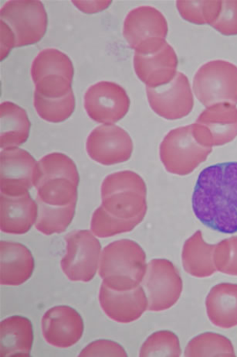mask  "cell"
I'll return each instance as SVG.
<instances>
[{"label": "cell", "mask_w": 237, "mask_h": 357, "mask_svg": "<svg viewBox=\"0 0 237 357\" xmlns=\"http://www.w3.org/2000/svg\"><path fill=\"white\" fill-rule=\"evenodd\" d=\"M0 17L15 37V47L38 43L47 28V14L39 0H10L0 11Z\"/></svg>", "instance_id": "9"}, {"label": "cell", "mask_w": 237, "mask_h": 357, "mask_svg": "<svg viewBox=\"0 0 237 357\" xmlns=\"http://www.w3.org/2000/svg\"><path fill=\"white\" fill-rule=\"evenodd\" d=\"M38 215L35 227L47 236L62 234L72 223L75 215L76 204L66 206H53L36 199Z\"/></svg>", "instance_id": "26"}, {"label": "cell", "mask_w": 237, "mask_h": 357, "mask_svg": "<svg viewBox=\"0 0 237 357\" xmlns=\"http://www.w3.org/2000/svg\"><path fill=\"white\" fill-rule=\"evenodd\" d=\"M168 32L165 17L153 6L137 7L128 13L124 21V38L138 54L158 50L165 43Z\"/></svg>", "instance_id": "7"}, {"label": "cell", "mask_w": 237, "mask_h": 357, "mask_svg": "<svg viewBox=\"0 0 237 357\" xmlns=\"http://www.w3.org/2000/svg\"><path fill=\"white\" fill-rule=\"evenodd\" d=\"M182 351L177 335L172 332L165 331L151 335L144 342L139 356L179 357Z\"/></svg>", "instance_id": "31"}, {"label": "cell", "mask_w": 237, "mask_h": 357, "mask_svg": "<svg viewBox=\"0 0 237 357\" xmlns=\"http://www.w3.org/2000/svg\"><path fill=\"white\" fill-rule=\"evenodd\" d=\"M15 47V37L8 25L1 20V61Z\"/></svg>", "instance_id": "35"}, {"label": "cell", "mask_w": 237, "mask_h": 357, "mask_svg": "<svg viewBox=\"0 0 237 357\" xmlns=\"http://www.w3.org/2000/svg\"><path fill=\"white\" fill-rule=\"evenodd\" d=\"M193 91L204 107L228 102L237 104V66L215 60L201 66L193 79Z\"/></svg>", "instance_id": "8"}, {"label": "cell", "mask_w": 237, "mask_h": 357, "mask_svg": "<svg viewBox=\"0 0 237 357\" xmlns=\"http://www.w3.org/2000/svg\"><path fill=\"white\" fill-rule=\"evenodd\" d=\"M211 26L225 36L237 35V0L222 1L220 15Z\"/></svg>", "instance_id": "33"}, {"label": "cell", "mask_w": 237, "mask_h": 357, "mask_svg": "<svg viewBox=\"0 0 237 357\" xmlns=\"http://www.w3.org/2000/svg\"><path fill=\"white\" fill-rule=\"evenodd\" d=\"M147 271L145 251L136 242L124 239L104 248L99 275L108 289L130 291L141 284Z\"/></svg>", "instance_id": "3"}, {"label": "cell", "mask_w": 237, "mask_h": 357, "mask_svg": "<svg viewBox=\"0 0 237 357\" xmlns=\"http://www.w3.org/2000/svg\"><path fill=\"white\" fill-rule=\"evenodd\" d=\"M133 64L138 79L146 87L154 89L167 85L175 78L179 61L175 50L166 41L154 52H135Z\"/></svg>", "instance_id": "18"}, {"label": "cell", "mask_w": 237, "mask_h": 357, "mask_svg": "<svg viewBox=\"0 0 237 357\" xmlns=\"http://www.w3.org/2000/svg\"><path fill=\"white\" fill-rule=\"evenodd\" d=\"M212 151L197 141L191 124L169 132L160 144L159 155L167 172L185 176L205 162Z\"/></svg>", "instance_id": "5"}, {"label": "cell", "mask_w": 237, "mask_h": 357, "mask_svg": "<svg viewBox=\"0 0 237 357\" xmlns=\"http://www.w3.org/2000/svg\"><path fill=\"white\" fill-rule=\"evenodd\" d=\"M213 260L218 271L227 275L237 276V236L215 244Z\"/></svg>", "instance_id": "32"}, {"label": "cell", "mask_w": 237, "mask_h": 357, "mask_svg": "<svg viewBox=\"0 0 237 357\" xmlns=\"http://www.w3.org/2000/svg\"><path fill=\"white\" fill-rule=\"evenodd\" d=\"M90 158L102 165L127 162L133 151V143L128 132L118 126L104 124L90 132L86 143Z\"/></svg>", "instance_id": "15"}, {"label": "cell", "mask_w": 237, "mask_h": 357, "mask_svg": "<svg viewBox=\"0 0 237 357\" xmlns=\"http://www.w3.org/2000/svg\"><path fill=\"white\" fill-rule=\"evenodd\" d=\"M142 220H122L111 216L101 206L93 213L90 229L99 238H108L117 234L129 233L133 230Z\"/></svg>", "instance_id": "30"}, {"label": "cell", "mask_w": 237, "mask_h": 357, "mask_svg": "<svg viewBox=\"0 0 237 357\" xmlns=\"http://www.w3.org/2000/svg\"><path fill=\"white\" fill-rule=\"evenodd\" d=\"M88 115L99 123L113 124L128 114L130 99L121 86L111 82H100L90 86L83 98Z\"/></svg>", "instance_id": "13"}, {"label": "cell", "mask_w": 237, "mask_h": 357, "mask_svg": "<svg viewBox=\"0 0 237 357\" xmlns=\"http://www.w3.org/2000/svg\"><path fill=\"white\" fill-rule=\"evenodd\" d=\"M1 117V149L17 148L27 142L30 135L31 123L26 112L18 105L4 102L0 105Z\"/></svg>", "instance_id": "25"}, {"label": "cell", "mask_w": 237, "mask_h": 357, "mask_svg": "<svg viewBox=\"0 0 237 357\" xmlns=\"http://www.w3.org/2000/svg\"><path fill=\"white\" fill-rule=\"evenodd\" d=\"M148 298V311L170 310L178 302L183 283L178 269L166 259H154L147 264L141 283Z\"/></svg>", "instance_id": "10"}, {"label": "cell", "mask_w": 237, "mask_h": 357, "mask_svg": "<svg viewBox=\"0 0 237 357\" xmlns=\"http://www.w3.org/2000/svg\"><path fill=\"white\" fill-rule=\"evenodd\" d=\"M101 309L117 323L130 324L148 310V298L141 285L130 291L110 289L103 282L99 292Z\"/></svg>", "instance_id": "19"}, {"label": "cell", "mask_w": 237, "mask_h": 357, "mask_svg": "<svg viewBox=\"0 0 237 357\" xmlns=\"http://www.w3.org/2000/svg\"><path fill=\"white\" fill-rule=\"evenodd\" d=\"M1 255V284L18 286L25 283L33 274L34 259L24 245L11 241L0 242Z\"/></svg>", "instance_id": "21"}, {"label": "cell", "mask_w": 237, "mask_h": 357, "mask_svg": "<svg viewBox=\"0 0 237 357\" xmlns=\"http://www.w3.org/2000/svg\"><path fill=\"white\" fill-rule=\"evenodd\" d=\"M67 253L60 266L72 282H89L95 278L100 260L101 243L88 230L66 235Z\"/></svg>", "instance_id": "11"}, {"label": "cell", "mask_w": 237, "mask_h": 357, "mask_svg": "<svg viewBox=\"0 0 237 357\" xmlns=\"http://www.w3.org/2000/svg\"><path fill=\"white\" fill-rule=\"evenodd\" d=\"M193 209L206 227L237 232V162L209 166L200 173L193 195Z\"/></svg>", "instance_id": "1"}, {"label": "cell", "mask_w": 237, "mask_h": 357, "mask_svg": "<svg viewBox=\"0 0 237 357\" xmlns=\"http://www.w3.org/2000/svg\"><path fill=\"white\" fill-rule=\"evenodd\" d=\"M185 356H236L231 340L218 333H205L190 341Z\"/></svg>", "instance_id": "27"}, {"label": "cell", "mask_w": 237, "mask_h": 357, "mask_svg": "<svg viewBox=\"0 0 237 357\" xmlns=\"http://www.w3.org/2000/svg\"><path fill=\"white\" fill-rule=\"evenodd\" d=\"M215 245L204 240L203 233L198 230L185 243L182 252L183 268L188 274L198 278L211 277L217 272L213 255Z\"/></svg>", "instance_id": "24"}, {"label": "cell", "mask_w": 237, "mask_h": 357, "mask_svg": "<svg viewBox=\"0 0 237 357\" xmlns=\"http://www.w3.org/2000/svg\"><path fill=\"white\" fill-rule=\"evenodd\" d=\"M41 326L46 342L58 348L73 347L83 333V319L69 306H56L49 310L42 318Z\"/></svg>", "instance_id": "17"}, {"label": "cell", "mask_w": 237, "mask_h": 357, "mask_svg": "<svg viewBox=\"0 0 237 357\" xmlns=\"http://www.w3.org/2000/svg\"><path fill=\"white\" fill-rule=\"evenodd\" d=\"M150 107L165 120L176 121L189 115L194 107L193 95L189 79L182 73L167 85L146 87Z\"/></svg>", "instance_id": "14"}, {"label": "cell", "mask_w": 237, "mask_h": 357, "mask_svg": "<svg viewBox=\"0 0 237 357\" xmlns=\"http://www.w3.org/2000/svg\"><path fill=\"white\" fill-rule=\"evenodd\" d=\"M80 177L73 160L62 153H52L37 164L33 186L37 199L53 206L76 204Z\"/></svg>", "instance_id": "2"}, {"label": "cell", "mask_w": 237, "mask_h": 357, "mask_svg": "<svg viewBox=\"0 0 237 357\" xmlns=\"http://www.w3.org/2000/svg\"><path fill=\"white\" fill-rule=\"evenodd\" d=\"M73 90L58 99H49L34 92L33 106L38 116L47 122L58 123L67 120L75 109Z\"/></svg>", "instance_id": "28"}, {"label": "cell", "mask_w": 237, "mask_h": 357, "mask_svg": "<svg viewBox=\"0 0 237 357\" xmlns=\"http://www.w3.org/2000/svg\"><path fill=\"white\" fill-rule=\"evenodd\" d=\"M177 7L180 14L188 22L197 24L212 25L218 20L221 9V0L211 1H183L179 0Z\"/></svg>", "instance_id": "29"}, {"label": "cell", "mask_w": 237, "mask_h": 357, "mask_svg": "<svg viewBox=\"0 0 237 357\" xmlns=\"http://www.w3.org/2000/svg\"><path fill=\"white\" fill-rule=\"evenodd\" d=\"M128 355L124 349L117 342L111 340H97L83 349L79 356H122Z\"/></svg>", "instance_id": "34"}, {"label": "cell", "mask_w": 237, "mask_h": 357, "mask_svg": "<svg viewBox=\"0 0 237 357\" xmlns=\"http://www.w3.org/2000/svg\"><path fill=\"white\" fill-rule=\"evenodd\" d=\"M1 220L0 228L2 232L13 235H23L36 223L38 215V205L30 193L18 197H12L1 194Z\"/></svg>", "instance_id": "20"}, {"label": "cell", "mask_w": 237, "mask_h": 357, "mask_svg": "<svg viewBox=\"0 0 237 357\" xmlns=\"http://www.w3.org/2000/svg\"><path fill=\"white\" fill-rule=\"evenodd\" d=\"M31 76L35 92L58 99L72 91L74 66L68 56L55 48H46L34 59Z\"/></svg>", "instance_id": "6"}, {"label": "cell", "mask_w": 237, "mask_h": 357, "mask_svg": "<svg viewBox=\"0 0 237 357\" xmlns=\"http://www.w3.org/2000/svg\"><path fill=\"white\" fill-rule=\"evenodd\" d=\"M36 160L29 152L18 148L0 153V190L1 194L18 197L29 193L33 186Z\"/></svg>", "instance_id": "16"}, {"label": "cell", "mask_w": 237, "mask_h": 357, "mask_svg": "<svg viewBox=\"0 0 237 357\" xmlns=\"http://www.w3.org/2000/svg\"><path fill=\"white\" fill-rule=\"evenodd\" d=\"M206 313L211 323L222 328L237 326V284H217L206 299Z\"/></svg>", "instance_id": "23"}, {"label": "cell", "mask_w": 237, "mask_h": 357, "mask_svg": "<svg viewBox=\"0 0 237 357\" xmlns=\"http://www.w3.org/2000/svg\"><path fill=\"white\" fill-rule=\"evenodd\" d=\"M2 357H29L33 342L31 321L23 317L7 318L0 324Z\"/></svg>", "instance_id": "22"}, {"label": "cell", "mask_w": 237, "mask_h": 357, "mask_svg": "<svg viewBox=\"0 0 237 357\" xmlns=\"http://www.w3.org/2000/svg\"><path fill=\"white\" fill-rule=\"evenodd\" d=\"M193 134L208 148L231 143L237 137V107L228 102L207 107L193 123Z\"/></svg>", "instance_id": "12"}, {"label": "cell", "mask_w": 237, "mask_h": 357, "mask_svg": "<svg viewBox=\"0 0 237 357\" xmlns=\"http://www.w3.org/2000/svg\"><path fill=\"white\" fill-rule=\"evenodd\" d=\"M76 7L86 13H99L106 10L111 1H73Z\"/></svg>", "instance_id": "36"}, {"label": "cell", "mask_w": 237, "mask_h": 357, "mask_svg": "<svg viewBox=\"0 0 237 357\" xmlns=\"http://www.w3.org/2000/svg\"><path fill=\"white\" fill-rule=\"evenodd\" d=\"M101 194V206L111 216L144 220L147 212V189L137 173L122 171L109 174L102 182Z\"/></svg>", "instance_id": "4"}]
</instances>
